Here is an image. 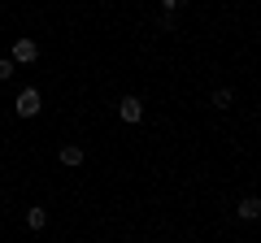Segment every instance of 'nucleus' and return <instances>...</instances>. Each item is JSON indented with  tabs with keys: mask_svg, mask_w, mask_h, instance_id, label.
Segmentation results:
<instances>
[{
	"mask_svg": "<svg viewBox=\"0 0 261 243\" xmlns=\"http://www.w3.org/2000/svg\"><path fill=\"white\" fill-rule=\"evenodd\" d=\"M13 109H18V117H35V113L44 109V96H39V87H22L18 100H13Z\"/></svg>",
	"mask_w": 261,
	"mask_h": 243,
	"instance_id": "nucleus-1",
	"label": "nucleus"
},
{
	"mask_svg": "<svg viewBox=\"0 0 261 243\" xmlns=\"http://www.w3.org/2000/svg\"><path fill=\"white\" fill-rule=\"evenodd\" d=\"M9 56H13V66H31V61H39V44L22 35V39H13V52Z\"/></svg>",
	"mask_w": 261,
	"mask_h": 243,
	"instance_id": "nucleus-2",
	"label": "nucleus"
},
{
	"mask_svg": "<svg viewBox=\"0 0 261 243\" xmlns=\"http://www.w3.org/2000/svg\"><path fill=\"white\" fill-rule=\"evenodd\" d=\"M118 117L130 122V126L144 122V100H140V96H122V100H118Z\"/></svg>",
	"mask_w": 261,
	"mask_h": 243,
	"instance_id": "nucleus-3",
	"label": "nucleus"
},
{
	"mask_svg": "<svg viewBox=\"0 0 261 243\" xmlns=\"http://www.w3.org/2000/svg\"><path fill=\"white\" fill-rule=\"evenodd\" d=\"M235 217H240V222H257V217H261V200L257 196H244L240 204H235Z\"/></svg>",
	"mask_w": 261,
	"mask_h": 243,
	"instance_id": "nucleus-4",
	"label": "nucleus"
},
{
	"mask_svg": "<svg viewBox=\"0 0 261 243\" xmlns=\"http://www.w3.org/2000/svg\"><path fill=\"white\" fill-rule=\"evenodd\" d=\"M61 165H83V148H79V143H65L61 148Z\"/></svg>",
	"mask_w": 261,
	"mask_h": 243,
	"instance_id": "nucleus-5",
	"label": "nucleus"
},
{
	"mask_svg": "<svg viewBox=\"0 0 261 243\" xmlns=\"http://www.w3.org/2000/svg\"><path fill=\"white\" fill-rule=\"evenodd\" d=\"M27 226L31 230H44L48 226V208H27Z\"/></svg>",
	"mask_w": 261,
	"mask_h": 243,
	"instance_id": "nucleus-6",
	"label": "nucleus"
},
{
	"mask_svg": "<svg viewBox=\"0 0 261 243\" xmlns=\"http://www.w3.org/2000/svg\"><path fill=\"white\" fill-rule=\"evenodd\" d=\"M214 104H218V109H231V104H235V92H231V87H218V92H214Z\"/></svg>",
	"mask_w": 261,
	"mask_h": 243,
	"instance_id": "nucleus-7",
	"label": "nucleus"
},
{
	"mask_svg": "<svg viewBox=\"0 0 261 243\" xmlns=\"http://www.w3.org/2000/svg\"><path fill=\"white\" fill-rule=\"evenodd\" d=\"M18 74V66H13V56H0V83H5V78H13Z\"/></svg>",
	"mask_w": 261,
	"mask_h": 243,
	"instance_id": "nucleus-8",
	"label": "nucleus"
},
{
	"mask_svg": "<svg viewBox=\"0 0 261 243\" xmlns=\"http://www.w3.org/2000/svg\"><path fill=\"white\" fill-rule=\"evenodd\" d=\"M178 5H187V0H161V9H166V13H174Z\"/></svg>",
	"mask_w": 261,
	"mask_h": 243,
	"instance_id": "nucleus-9",
	"label": "nucleus"
}]
</instances>
